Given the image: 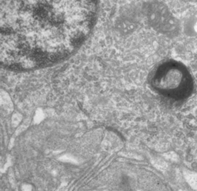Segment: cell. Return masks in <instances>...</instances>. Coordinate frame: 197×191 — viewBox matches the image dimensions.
<instances>
[{
  "label": "cell",
  "instance_id": "6da1fadb",
  "mask_svg": "<svg viewBox=\"0 0 197 191\" xmlns=\"http://www.w3.org/2000/svg\"><path fill=\"white\" fill-rule=\"evenodd\" d=\"M95 1H2L1 63L30 70L68 57L90 33Z\"/></svg>",
  "mask_w": 197,
  "mask_h": 191
},
{
  "label": "cell",
  "instance_id": "7a4b0ae2",
  "mask_svg": "<svg viewBox=\"0 0 197 191\" xmlns=\"http://www.w3.org/2000/svg\"><path fill=\"white\" fill-rule=\"evenodd\" d=\"M155 92L167 100L184 103L193 95L195 85L189 69L182 62L166 59L159 63L149 76Z\"/></svg>",
  "mask_w": 197,
  "mask_h": 191
}]
</instances>
